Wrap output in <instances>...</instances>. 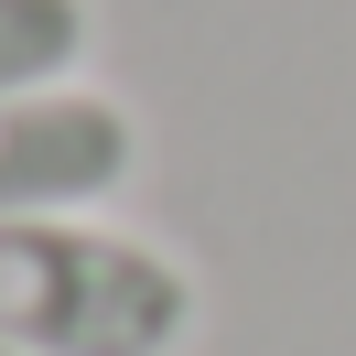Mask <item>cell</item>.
I'll return each mask as SVG.
<instances>
[{"label": "cell", "mask_w": 356, "mask_h": 356, "mask_svg": "<svg viewBox=\"0 0 356 356\" xmlns=\"http://www.w3.org/2000/svg\"><path fill=\"white\" fill-rule=\"evenodd\" d=\"M205 291L173 248L97 216L0 227V346L22 356H184Z\"/></svg>", "instance_id": "obj_1"}, {"label": "cell", "mask_w": 356, "mask_h": 356, "mask_svg": "<svg viewBox=\"0 0 356 356\" xmlns=\"http://www.w3.org/2000/svg\"><path fill=\"white\" fill-rule=\"evenodd\" d=\"M140 162V119L108 87H33L0 97V227L22 216H97Z\"/></svg>", "instance_id": "obj_2"}, {"label": "cell", "mask_w": 356, "mask_h": 356, "mask_svg": "<svg viewBox=\"0 0 356 356\" xmlns=\"http://www.w3.org/2000/svg\"><path fill=\"white\" fill-rule=\"evenodd\" d=\"M87 44H97V11H87V0H0V97L76 87Z\"/></svg>", "instance_id": "obj_3"}, {"label": "cell", "mask_w": 356, "mask_h": 356, "mask_svg": "<svg viewBox=\"0 0 356 356\" xmlns=\"http://www.w3.org/2000/svg\"><path fill=\"white\" fill-rule=\"evenodd\" d=\"M0 356H22V346H0Z\"/></svg>", "instance_id": "obj_4"}]
</instances>
